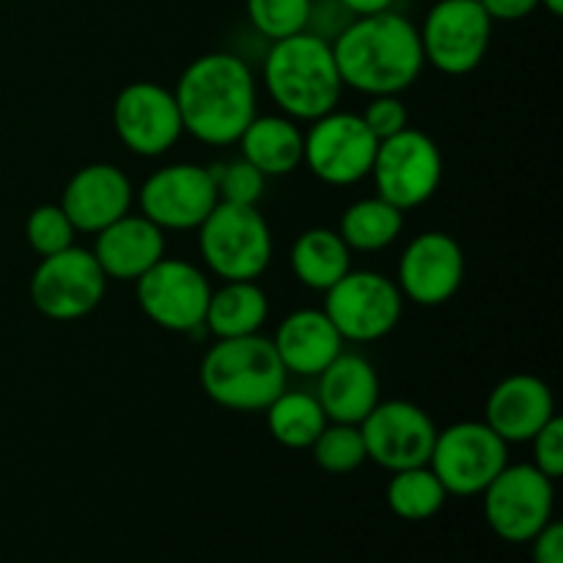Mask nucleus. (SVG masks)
I'll return each instance as SVG.
<instances>
[{
    "instance_id": "obj_10",
    "label": "nucleus",
    "mask_w": 563,
    "mask_h": 563,
    "mask_svg": "<svg viewBox=\"0 0 563 563\" xmlns=\"http://www.w3.org/2000/svg\"><path fill=\"white\" fill-rule=\"evenodd\" d=\"M509 465V443L484 421H460L438 429L429 467L445 493L456 498H476L495 476Z\"/></svg>"
},
{
    "instance_id": "obj_16",
    "label": "nucleus",
    "mask_w": 563,
    "mask_h": 563,
    "mask_svg": "<svg viewBox=\"0 0 563 563\" xmlns=\"http://www.w3.org/2000/svg\"><path fill=\"white\" fill-rule=\"evenodd\" d=\"M361 434L368 460L388 473H396L429 465L438 427L432 416L412 401L379 399L377 407L363 418Z\"/></svg>"
},
{
    "instance_id": "obj_20",
    "label": "nucleus",
    "mask_w": 563,
    "mask_h": 563,
    "mask_svg": "<svg viewBox=\"0 0 563 563\" xmlns=\"http://www.w3.org/2000/svg\"><path fill=\"white\" fill-rule=\"evenodd\" d=\"M91 253L104 278L135 284L159 258H165V231L143 214L126 212L99 231Z\"/></svg>"
},
{
    "instance_id": "obj_26",
    "label": "nucleus",
    "mask_w": 563,
    "mask_h": 563,
    "mask_svg": "<svg viewBox=\"0 0 563 563\" xmlns=\"http://www.w3.org/2000/svg\"><path fill=\"white\" fill-rule=\"evenodd\" d=\"M405 231V212L385 198L372 196L350 203L339 220L341 240L350 251L377 253L394 245Z\"/></svg>"
},
{
    "instance_id": "obj_1",
    "label": "nucleus",
    "mask_w": 563,
    "mask_h": 563,
    "mask_svg": "<svg viewBox=\"0 0 563 563\" xmlns=\"http://www.w3.org/2000/svg\"><path fill=\"white\" fill-rule=\"evenodd\" d=\"M181 124L207 146H231L258 115V86L251 64L236 53L198 55L174 88Z\"/></svg>"
},
{
    "instance_id": "obj_9",
    "label": "nucleus",
    "mask_w": 563,
    "mask_h": 563,
    "mask_svg": "<svg viewBox=\"0 0 563 563\" xmlns=\"http://www.w3.org/2000/svg\"><path fill=\"white\" fill-rule=\"evenodd\" d=\"M377 146L361 113L335 108L302 132V163L324 185L350 187L372 174Z\"/></svg>"
},
{
    "instance_id": "obj_5",
    "label": "nucleus",
    "mask_w": 563,
    "mask_h": 563,
    "mask_svg": "<svg viewBox=\"0 0 563 563\" xmlns=\"http://www.w3.org/2000/svg\"><path fill=\"white\" fill-rule=\"evenodd\" d=\"M198 253L220 280H256L273 262V231L256 207L220 201L198 225Z\"/></svg>"
},
{
    "instance_id": "obj_22",
    "label": "nucleus",
    "mask_w": 563,
    "mask_h": 563,
    "mask_svg": "<svg viewBox=\"0 0 563 563\" xmlns=\"http://www.w3.org/2000/svg\"><path fill=\"white\" fill-rule=\"evenodd\" d=\"M317 399L324 416L333 423H355L361 427L363 418L377 407L379 401V374L357 352H341L322 374H319Z\"/></svg>"
},
{
    "instance_id": "obj_21",
    "label": "nucleus",
    "mask_w": 563,
    "mask_h": 563,
    "mask_svg": "<svg viewBox=\"0 0 563 563\" xmlns=\"http://www.w3.org/2000/svg\"><path fill=\"white\" fill-rule=\"evenodd\" d=\"M273 344L286 374L297 377H319L344 352V339L322 308H300L280 319Z\"/></svg>"
},
{
    "instance_id": "obj_15",
    "label": "nucleus",
    "mask_w": 563,
    "mask_h": 563,
    "mask_svg": "<svg viewBox=\"0 0 563 563\" xmlns=\"http://www.w3.org/2000/svg\"><path fill=\"white\" fill-rule=\"evenodd\" d=\"M110 115L119 141L137 157H163L185 135L174 91L154 80L121 88Z\"/></svg>"
},
{
    "instance_id": "obj_32",
    "label": "nucleus",
    "mask_w": 563,
    "mask_h": 563,
    "mask_svg": "<svg viewBox=\"0 0 563 563\" xmlns=\"http://www.w3.org/2000/svg\"><path fill=\"white\" fill-rule=\"evenodd\" d=\"M209 170H212V179H214V187H218L220 201L256 207L258 198L264 196L267 176H264L262 170L253 168L245 157L214 163L209 165Z\"/></svg>"
},
{
    "instance_id": "obj_34",
    "label": "nucleus",
    "mask_w": 563,
    "mask_h": 563,
    "mask_svg": "<svg viewBox=\"0 0 563 563\" xmlns=\"http://www.w3.org/2000/svg\"><path fill=\"white\" fill-rule=\"evenodd\" d=\"M531 449V465L537 467V471H542L548 478L559 482L563 476V421L559 416H555L553 421L544 423V427L533 434Z\"/></svg>"
},
{
    "instance_id": "obj_3",
    "label": "nucleus",
    "mask_w": 563,
    "mask_h": 563,
    "mask_svg": "<svg viewBox=\"0 0 563 563\" xmlns=\"http://www.w3.org/2000/svg\"><path fill=\"white\" fill-rule=\"evenodd\" d=\"M262 80L280 113L308 124L339 108L344 93L333 44L311 31L269 42L262 60Z\"/></svg>"
},
{
    "instance_id": "obj_18",
    "label": "nucleus",
    "mask_w": 563,
    "mask_h": 563,
    "mask_svg": "<svg viewBox=\"0 0 563 563\" xmlns=\"http://www.w3.org/2000/svg\"><path fill=\"white\" fill-rule=\"evenodd\" d=\"M135 201L130 176L113 163H91L75 170L60 192V209L82 234H99L124 218Z\"/></svg>"
},
{
    "instance_id": "obj_35",
    "label": "nucleus",
    "mask_w": 563,
    "mask_h": 563,
    "mask_svg": "<svg viewBox=\"0 0 563 563\" xmlns=\"http://www.w3.org/2000/svg\"><path fill=\"white\" fill-rule=\"evenodd\" d=\"M352 20H355V16H352L339 0H311V14H308L306 31L333 42Z\"/></svg>"
},
{
    "instance_id": "obj_2",
    "label": "nucleus",
    "mask_w": 563,
    "mask_h": 563,
    "mask_svg": "<svg viewBox=\"0 0 563 563\" xmlns=\"http://www.w3.org/2000/svg\"><path fill=\"white\" fill-rule=\"evenodd\" d=\"M330 44L344 88L366 97L405 93L427 66L418 25L396 9L355 16Z\"/></svg>"
},
{
    "instance_id": "obj_17",
    "label": "nucleus",
    "mask_w": 563,
    "mask_h": 563,
    "mask_svg": "<svg viewBox=\"0 0 563 563\" xmlns=\"http://www.w3.org/2000/svg\"><path fill=\"white\" fill-rule=\"evenodd\" d=\"M465 280V253L445 231H421L405 247L396 269L401 297L421 308L449 302Z\"/></svg>"
},
{
    "instance_id": "obj_39",
    "label": "nucleus",
    "mask_w": 563,
    "mask_h": 563,
    "mask_svg": "<svg viewBox=\"0 0 563 563\" xmlns=\"http://www.w3.org/2000/svg\"><path fill=\"white\" fill-rule=\"evenodd\" d=\"M539 5H542V9L553 16L563 14V0H539Z\"/></svg>"
},
{
    "instance_id": "obj_27",
    "label": "nucleus",
    "mask_w": 563,
    "mask_h": 563,
    "mask_svg": "<svg viewBox=\"0 0 563 563\" xmlns=\"http://www.w3.org/2000/svg\"><path fill=\"white\" fill-rule=\"evenodd\" d=\"M264 412H267V432L284 449H311L313 440L328 427V416L317 394L306 390H284L278 399L269 401Z\"/></svg>"
},
{
    "instance_id": "obj_6",
    "label": "nucleus",
    "mask_w": 563,
    "mask_h": 563,
    "mask_svg": "<svg viewBox=\"0 0 563 563\" xmlns=\"http://www.w3.org/2000/svg\"><path fill=\"white\" fill-rule=\"evenodd\" d=\"M377 196L401 212L423 207L443 181V154L427 132L407 126L379 141L372 174Z\"/></svg>"
},
{
    "instance_id": "obj_14",
    "label": "nucleus",
    "mask_w": 563,
    "mask_h": 563,
    "mask_svg": "<svg viewBox=\"0 0 563 563\" xmlns=\"http://www.w3.org/2000/svg\"><path fill=\"white\" fill-rule=\"evenodd\" d=\"M218 203L212 170L196 163L163 165L137 190L141 214L163 231L198 229Z\"/></svg>"
},
{
    "instance_id": "obj_37",
    "label": "nucleus",
    "mask_w": 563,
    "mask_h": 563,
    "mask_svg": "<svg viewBox=\"0 0 563 563\" xmlns=\"http://www.w3.org/2000/svg\"><path fill=\"white\" fill-rule=\"evenodd\" d=\"M493 22H520L539 9V0H478Z\"/></svg>"
},
{
    "instance_id": "obj_23",
    "label": "nucleus",
    "mask_w": 563,
    "mask_h": 563,
    "mask_svg": "<svg viewBox=\"0 0 563 563\" xmlns=\"http://www.w3.org/2000/svg\"><path fill=\"white\" fill-rule=\"evenodd\" d=\"M240 152L264 176H289L302 165V130L289 115H256L240 135Z\"/></svg>"
},
{
    "instance_id": "obj_31",
    "label": "nucleus",
    "mask_w": 563,
    "mask_h": 563,
    "mask_svg": "<svg viewBox=\"0 0 563 563\" xmlns=\"http://www.w3.org/2000/svg\"><path fill=\"white\" fill-rule=\"evenodd\" d=\"M75 236L77 229L71 225V220L66 218L60 203H42V207L33 209L25 220L27 245H31V251L42 258L71 247L75 245Z\"/></svg>"
},
{
    "instance_id": "obj_36",
    "label": "nucleus",
    "mask_w": 563,
    "mask_h": 563,
    "mask_svg": "<svg viewBox=\"0 0 563 563\" xmlns=\"http://www.w3.org/2000/svg\"><path fill=\"white\" fill-rule=\"evenodd\" d=\"M531 561L533 563H563V526L548 522L537 537L531 539Z\"/></svg>"
},
{
    "instance_id": "obj_19",
    "label": "nucleus",
    "mask_w": 563,
    "mask_h": 563,
    "mask_svg": "<svg viewBox=\"0 0 563 563\" xmlns=\"http://www.w3.org/2000/svg\"><path fill=\"white\" fill-rule=\"evenodd\" d=\"M555 416L553 390L537 374H511L500 379L484 405V423L504 443H531L533 434Z\"/></svg>"
},
{
    "instance_id": "obj_4",
    "label": "nucleus",
    "mask_w": 563,
    "mask_h": 563,
    "mask_svg": "<svg viewBox=\"0 0 563 563\" xmlns=\"http://www.w3.org/2000/svg\"><path fill=\"white\" fill-rule=\"evenodd\" d=\"M201 390L218 407L234 412H264L286 390L284 363L273 339L262 333L214 339L198 368Z\"/></svg>"
},
{
    "instance_id": "obj_29",
    "label": "nucleus",
    "mask_w": 563,
    "mask_h": 563,
    "mask_svg": "<svg viewBox=\"0 0 563 563\" xmlns=\"http://www.w3.org/2000/svg\"><path fill=\"white\" fill-rule=\"evenodd\" d=\"M311 454H313V462H317L324 473H333V476L355 473L357 467L368 460L361 427H355V423H333V421H328V427L322 429V434L313 440Z\"/></svg>"
},
{
    "instance_id": "obj_25",
    "label": "nucleus",
    "mask_w": 563,
    "mask_h": 563,
    "mask_svg": "<svg viewBox=\"0 0 563 563\" xmlns=\"http://www.w3.org/2000/svg\"><path fill=\"white\" fill-rule=\"evenodd\" d=\"M289 267L306 289L328 291L352 269V251L339 231L308 229L291 242Z\"/></svg>"
},
{
    "instance_id": "obj_38",
    "label": "nucleus",
    "mask_w": 563,
    "mask_h": 563,
    "mask_svg": "<svg viewBox=\"0 0 563 563\" xmlns=\"http://www.w3.org/2000/svg\"><path fill=\"white\" fill-rule=\"evenodd\" d=\"M352 16H368L379 14V11H390L396 5V0H339Z\"/></svg>"
},
{
    "instance_id": "obj_12",
    "label": "nucleus",
    "mask_w": 563,
    "mask_h": 563,
    "mask_svg": "<svg viewBox=\"0 0 563 563\" xmlns=\"http://www.w3.org/2000/svg\"><path fill=\"white\" fill-rule=\"evenodd\" d=\"M31 302L53 322H75L97 311L108 291V278L86 247L44 256L31 275Z\"/></svg>"
},
{
    "instance_id": "obj_11",
    "label": "nucleus",
    "mask_w": 563,
    "mask_h": 563,
    "mask_svg": "<svg viewBox=\"0 0 563 563\" xmlns=\"http://www.w3.org/2000/svg\"><path fill=\"white\" fill-rule=\"evenodd\" d=\"M493 25L478 0H438L418 27L423 58L443 75H471L487 58Z\"/></svg>"
},
{
    "instance_id": "obj_28",
    "label": "nucleus",
    "mask_w": 563,
    "mask_h": 563,
    "mask_svg": "<svg viewBox=\"0 0 563 563\" xmlns=\"http://www.w3.org/2000/svg\"><path fill=\"white\" fill-rule=\"evenodd\" d=\"M385 500H388L390 511L399 520L407 522H423L432 520L449 500V493L434 476L429 465L407 467V471L390 473L388 489H385Z\"/></svg>"
},
{
    "instance_id": "obj_13",
    "label": "nucleus",
    "mask_w": 563,
    "mask_h": 563,
    "mask_svg": "<svg viewBox=\"0 0 563 563\" xmlns=\"http://www.w3.org/2000/svg\"><path fill=\"white\" fill-rule=\"evenodd\" d=\"M212 284L207 273L185 258H159L135 280V300L146 319L170 333H192L203 328Z\"/></svg>"
},
{
    "instance_id": "obj_33",
    "label": "nucleus",
    "mask_w": 563,
    "mask_h": 563,
    "mask_svg": "<svg viewBox=\"0 0 563 563\" xmlns=\"http://www.w3.org/2000/svg\"><path fill=\"white\" fill-rule=\"evenodd\" d=\"M361 119L366 121V126L372 130V135L377 137V141H385V137L396 135V132L410 126V113H407V104L401 102L399 93L368 97V104L361 113Z\"/></svg>"
},
{
    "instance_id": "obj_8",
    "label": "nucleus",
    "mask_w": 563,
    "mask_h": 563,
    "mask_svg": "<svg viewBox=\"0 0 563 563\" xmlns=\"http://www.w3.org/2000/svg\"><path fill=\"white\" fill-rule=\"evenodd\" d=\"M553 478L522 462L506 465L484 489V520L489 531L509 544H528L548 522H553Z\"/></svg>"
},
{
    "instance_id": "obj_7",
    "label": "nucleus",
    "mask_w": 563,
    "mask_h": 563,
    "mask_svg": "<svg viewBox=\"0 0 563 563\" xmlns=\"http://www.w3.org/2000/svg\"><path fill=\"white\" fill-rule=\"evenodd\" d=\"M324 313L344 341L372 344L385 339L401 322L405 297L396 280L374 269H350L324 291Z\"/></svg>"
},
{
    "instance_id": "obj_24",
    "label": "nucleus",
    "mask_w": 563,
    "mask_h": 563,
    "mask_svg": "<svg viewBox=\"0 0 563 563\" xmlns=\"http://www.w3.org/2000/svg\"><path fill=\"white\" fill-rule=\"evenodd\" d=\"M269 319V300L256 280H225L209 297L203 328L214 339L256 335Z\"/></svg>"
},
{
    "instance_id": "obj_30",
    "label": "nucleus",
    "mask_w": 563,
    "mask_h": 563,
    "mask_svg": "<svg viewBox=\"0 0 563 563\" xmlns=\"http://www.w3.org/2000/svg\"><path fill=\"white\" fill-rule=\"evenodd\" d=\"M245 14L258 36L278 42L306 31L311 0H245Z\"/></svg>"
}]
</instances>
